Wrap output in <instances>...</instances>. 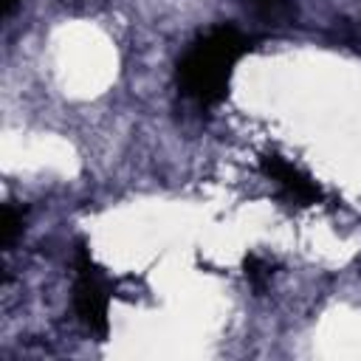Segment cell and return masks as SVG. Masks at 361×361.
Returning a JSON list of instances; mask_svg holds the SVG:
<instances>
[{
    "label": "cell",
    "mask_w": 361,
    "mask_h": 361,
    "mask_svg": "<svg viewBox=\"0 0 361 361\" xmlns=\"http://www.w3.org/2000/svg\"><path fill=\"white\" fill-rule=\"evenodd\" d=\"M20 231V214L14 212V206H3V245H11L14 237Z\"/></svg>",
    "instance_id": "obj_4"
},
{
    "label": "cell",
    "mask_w": 361,
    "mask_h": 361,
    "mask_svg": "<svg viewBox=\"0 0 361 361\" xmlns=\"http://www.w3.org/2000/svg\"><path fill=\"white\" fill-rule=\"evenodd\" d=\"M17 3H20V0H3V14H11Z\"/></svg>",
    "instance_id": "obj_6"
},
{
    "label": "cell",
    "mask_w": 361,
    "mask_h": 361,
    "mask_svg": "<svg viewBox=\"0 0 361 361\" xmlns=\"http://www.w3.org/2000/svg\"><path fill=\"white\" fill-rule=\"evenodd\" d=\"M245 276L254 282V285H262L268 279V268L259 262V257H248L245 259Z\"/></svg>",
    "instance_id": "obj_5"
},
{
    "label": "cell",
    "mask_w": 361,
    "mask_h": 361,
    "mask_svg": "<svg viewBox=\"0 0 361 361\" xmlns=\"http://www.w3.org/2000/svg\"><path fill=\"white\" fill-rule=\"evenodd\" d=\"M262 166H265V172L282 186V192H285L290 200H296V203H316V200L322 197V189L316 186V180H310L302 169H296V166L288 164L285 158H279V155H265V158H262Z\"/></svg>",
    "instance_id": "obj_3"
},
{
    "label": "cell",
    "mask_w": 361,
    "mask_h": 361,
    "mask_svg": "<svg viewBox=\"0 0 361 361\" xmlns=\"http://www.w3.org/2000/svg\"><path fill=\"white\" fill-rule=\"evenodd\" d=\"M107 302H110V293H107L104 276L96 271V265L90 262L87 251H79L73 305H76V313H79L82 324L90 333H99V336L107 333Z\"/></svg>",
    "instance_id": "obj_2"
},
{
    "label": "cell",
    "mask_w": 361,
    "mask_h": 361,
    "mask_svg": "<svg viewBox=\"0 0 361 361\" xmlns=\"http://www.w3.org/2000/svg\"><path fill=\"white\" fill-rule=\"evenodd\" d=\"M245 54V37L220 25L200 37L178 62V85L197 104H214L223 99L237 59Z\"/></svg>",
    "instance_id": "obj_1"
}]
</instances>
